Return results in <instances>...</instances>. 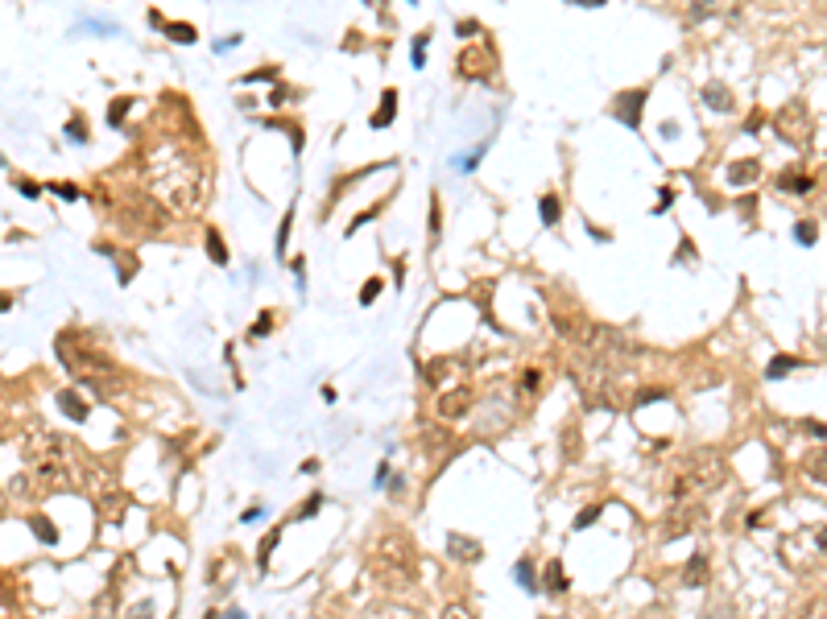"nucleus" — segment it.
<instances>
[{
  "instance_id": "1",
  "label": "nucleus",
  "mask_w": 827,
  "mask_h": 619,
  "mask_svg": "<svg viewBox=\"0 0 827 619\" xmlns=\"http://www.w3.org/2000/svg\"><path fill=\"white\" fill-rule=\"evenodd\" d=\"M724 483V463L716 459V454H691L687 463L674 471V499H695V495H707L711 487H720Z\"/></svg>"
},
{
  "instance_id": "2",
  "label": "nucleus",
  "mask_w": 827,
  "mask_h": 619,
  "mask_svg": "<svg viewBox=\"0 0 827 619\" xmlns=\"http://www.w3.org/2000/svg\"><path fill=\"white\" fill-rule=\"evenodd\" d=\"M58 355L66 359V368L75 371V376H83V380H104V376H116L112 359H108L104 351H96L92 343H75L70 335H63V339H58Z\"/></svg>"
},
{
  "instance_id": "3",
  "label": "nucleus",
  "mask_w": 827,
  "mask_h": 619,
  "mask_svg": "<svg viewBox=\"0 0 827 619\" xmlns=\"http://www.w3.org/2000/svg\"><path fill=\"white\" fill-rule=\"evenodd\" d=\"M641 103H645V91L616 95V99H612V116H616V120H625L629 128H637V124H641V120H637V108H641Z\"/></svg>"
},
{
  "instance_id": "4",
  "label": "nucleus",
  "mask_w": 827,
  "mask_h": 619,
  "mask_svg": "<svg viewBox=\"0 0 827 619\" xmlns=\"http://www.w3.org/2000/svg\"><path fill=\"white\" fill-rule=\"evenodd\" d=\"M468 404H472V393H468V388L443 393V397H439V417H451V421H455V417H464V413H468Z\"/></svg>"
},
{
  "instance_id": "5",
  "label": "nucleus",
  "mask_w": 827,
  "mask_h": 619,
  "mask_svg": "<svg viewBox=\"0 0 827 619\" xmlns=\"http://www.w3.org/2000/svg\"><path fill=\"white\" fill-rule=\"evenodd\" d=\"M447 549L459 557V561H476L484 549H480V541H472V537H464V532H451L447 537Z\"/></svg>"
},
{
  "instance_id": "6",
  "label": "nucleus",
  "mask_w": 827,
  "mask_h": 619,
  "mask_svg": "<svg viewBox=\"0 0 827 619\" xmlns=\"http://www.w3.org/2000/svg\"><path fill=\"white\" fill-rule=\"evenodd\" d=\"M58 404H63V413L70 417V421H87V413H92L87 401H83L75 388H63V393H58Z\"/></svg>"
},
{
  "instance_id": "7",
  "label": "nucleus",
  "mask_w": 827,
  "mask_h": 619,
  "mask_svg": "<svg viewBox=\"0 0 827 619\" xmlns=\"http://www.w3.org/2000/svg\"><path fill=\"white\" fill-rule=\"evenodd\" d=\"M728 182L732 186L757 182V161H732V165H728Z\"/></svg>"
},
{
  "instance_id": "8",
  "label": "nucleus",
  "mask_w": 827,
  "mask_h": 619,
  "mask_svg": "<svg viewBox=\"0 0 827 619\" xmlns=\"http://www.w3.org/2000/svg\"><path fill=\"white\" fill-rule=\"evenodd\" d=\"M807 479L827 483V450H811V454H807Z\"/></svg>"
},
{
  "instance_id": "9",
  "label": "nucleus",
  "mask_w": 827,
  "mask_h": 619,
  "mask_svg": "<svg viewBox=\"0 0 827 619\" xmlns=\"http://www.w3.org/2000/svg\"><path fill=\"white\" fill-rule=\"evenodd\" d=\"M542 574H546V587L554 590V594H563V590H567V574H563V561H550V566H546Z\"/></svg>"
},
{
  "instance_id": "10",
  "label": "nucleus",
  "mask_w": 827,
  "mask_h": 619,
  "mask_svg": "<svg viewBox=\"0 0 827 619\" xmlns=\"http://www.w3.org/2000/svg\"><path fill=\"white\" fill-rule=\"evenodd\" d=\"M393 108H397V91H385L381 108H377V116H373V128H385V124L393 120Z\"/></svg>"
},
{
  "instance_id": "11",
  "label": "nucleus",
  "mask_w": 827,
  "mask_h": 619,
  "mask_svg": "<svg viewBox=\"0 0 827 619\" xmlns=\"http://www.w3.org/2000/svg\"><path fill=\"white\" fill-rule=\"evenodd\" d=\"M30 528H33V532H37V537H42V545H54V541H58V528L50 525L46 516H33V521H30Z\"/></svg>"
},
{
  "instance_id": "12",
  "label": "nucleus",
  "mask_w": 827,
  "mask_h": 619,
  "mask_svg": "<svg viewBox=\"0 0 827 619\" xmlns=\"http://www.w3.org/2000/svg\"><path fill=\"white\" fill-rule=\"evenodd\" d=\"M795 368H802L798 359H790V355H778V359L765 368V376H769V380H778V376H786V371H795Z\"/></svg>"
},
{
  "instance_id": "13",
  "label": "nucleus",
  "mask_w": 827,
  "mask_h": 619,
  "mask_svg": "<svg viewBox=\"0 0 827 619\" xmlns=\"http://www.w3.org/2000/svg\"><path fill=\"white\" fill-rule=\"evenodd\" d=\"M703 570H707V561L695 554L691 561H687V587H699V582H703Z\"/></svg>"
},
{
  "instance_id": "14",
  "label": "nucleus",
  "mask_w": 827,
  "mask_h": 619,
  "mask_svg": "<svg viewBox=\"0 0 827 619\" xmlns=\"http://www.w3.org/2000/svg\"><path fill=\"white\" fill-rule=\"evenodd\" d=\"M815 236H819V227H815V223H807V219H798V223H795V240H798V244H815Z\"/></svg>"
},
{
  "instance_id": "15",
  "label": "nucleus",
  "mask_w": 827,
  "mask_h": 619,
  "mask_svg": "<svg viewBox=\"0 0 827 619\" xmlns=\"http://www.w3.org/2000/svg\"><path fill=\"white\" fill-rule=\"evenodd\" d=\"M538 211H542V223H554V219H559V198H554V194H542Z\"/></svg>"
},
{
  "instance_id": "16",
  "label": "nucleus",
  "mask_w": 827,
  "mask_h": 619,
  "mask_svg": "<svg viewBox=\"0 0 827 619\" xmlns=\"http://www.w3.org/2000/svg\"><path fill=\"white\" fill-rule=\"evenodd\" d=\"M517 582H521V587H526V590H534V587H538V582H534V566H530L526 557L517 561Z\"/></svg>"
},
{
  "instance_id": "17",
  "label": "nucleus",
  "mask_w": 827,
  "mask_h": 619,
  "mask_svg": "<svg viewBox=\"0 0 827 619\" xmlns=\"http://www.w3.org/2000/svg\"><path fill=\"white\" fill-rule=\"evenodd\" d=\"M207 252H211V260H216V264H223V260H228V248H223V240L216 236V231L207 236Z\"/></svg>"
},
{
  "instance_id": "18",
  "label": "nucleus",
  "mask_w": 827,
  "mask_h": 619,
  "mask_svg": "<svg viewBox=\"0 0 827 619\" xmlns=\"http://www.w3.org/2000/svg\"><path fill=\"white\" fill-rule=\"evenodd\" d=\"M778 186H782V190H798V194H802V190H811V178H802V174H786Z\"/></svg>"
},
{
  "instance_id": "19",
  "label": "nucleus",
  "mask_w": 827,
  "mask_h": 619,
  "mask_svg": "<svg viewBox=\"0 0 827 619\" xmlns=\"http://www.w3.org/2000/svg\"><path fill=\"white\" fill-rule=\"evenodd\" d=\"M703 99H707V103H716V108H728V91H724V87H707Z\"/></svg>"
},
{
  "instance_id": "20",
  "label": "nucleus",
  "mask_w": 827,
  "mask_h": 619,
  "mask_svg": "<svg viewBox=\"0 0 827 619\" xmlns=\"http://www.w3.org/2000/svg\"><path fill=\"white\" fill-rule=\"evenodd\" d=\"M166 33H170L174 42H194V30H191V25H166Z\"/></svg>"
},
{
  "instance_id": "21",
  "label": "nucleus",
  "mask_w": 827,
  "mask_h": 619,
  "mask_svg": "<svg viewBox=\"0 0 827 619\" xmlns=\"http://www.w3.org/2000/svg\"><path fill=\"white\" fill-rule=\"evenodd\" d=\"M600 521V508H587L583 516H575V528H587V525H596Z\"/></svg>"
},
{
  "instance_id": "22",
  "label": "nucleus",
  "mask_w": 827,
  "mask_h": 619,
  "mask_svg": "<svg viewBox=\"0 0 827 619\" xmlns=\"http://www.w3.org/2000/svg\"><path fill=\"white\" fill-rule=\"evenodd\" d=\"M798 619H827V603H811V607H807V611H802Z\"/></svg>"
},
{
  "instance_id": "23",
  "label": "nucleus",
  "mask_w": 827,
  "mask_h": 619,
  "mask_svg": "<svg viewBox=\"0 0 827 619\" xmlns=\"http://www.w3.org/2000/svg\"><path fill=\"white\" fill-rule=\"evenodd\" d=\"M377 289H381V277H373L364 289H360V302H373V298H377Z\"/></svg>"
},
{
  "instance_id": "24",
  "label": "nucleus",
  "mask_w": 827,
  "mask_h": 619,
  "mask_svg": "<svg viewBox=\"0 0 827 619\" xmlns=\"http://www.w3.org/2000/svg\"><path fill=\"white\" fill-rule=\"evenodd\" d=\"M125 108H128V99L112 103V112H108V124H120V120H125Z\"/></svg>"
},
{
  "instance_id": "25",
  "label": "nucleus",
  "mask_w": 827,
  "mask_h": 619,
  "mask_svg": "<svg viewBox=\"0 0 827 619\" xmlns=\"http://www.w3.org/2000/svg\"><path fill=\"white\" fill-rule=\"evenodd\" d=\"M66 132H70L75 141H87V124H79V120H70V124H66Z\"/></svg>"
},
{
  "instance_id": "26",
  "label": "nucleus",
  "mask_w": 827,
  "mask_h": 619,
  "mask_svg": "<svg viewBox=\"0 0 827 619\" xmlns=\"http://www.w3.org/2000/svg\"><path fill=\"white\" fill-rule=\"evenodd\" d=\"M273 545H278V532H269V537H265V545H261V566L269 561V549H273Z\"/></svg>"
},
{
  "instance_id": "27",
  "label": "nucleus",
  "mask_w": 827,
  "mask_h": 619,
  "mask_svg": "<svg viewBox=\"0 0 827 619\" xmlns=\"http://www.w3.org/2000/svg\"><path fill=\"white\" fill-rule=\"evenodd\" d=\"M318 504H323V495H311V499L302 504V512H298V516H311V512H318Z\"/></svg>"
},
{
  "instance_id": "28",
  "label": "nucleus",
  "mask_w": 827,
  "mask_h": 619,
  "mask_svg": "<svg viewBox=\"0 0 827 619\" xmlns=\"http://www.w3.org/2000/svg\"><path fill=\"white\" fill-rule=\"evenodd\" d=\"M443 619H472V615H468V607H447Z\"/></svg>"
},
{
  "instance_id": "29",
  "label": "nucleus",
  "mask_w": 827,
  "mask_h": 619,
  "mask_svg": "<svg viewBox=\"0 0 827 619\" xmlns=\"http://www.w3.org/2000/svg\"><path fill=\"white\" fill-rule=\"evenodd\" d=\"M422 46H426V33H422V37L414 42V66H422Z\"/></svg>"
},
{
  "instance_id": "30",
  "label": "nucleus",
  "mask_w": 827,
  "mask_h": 619,
  "mask_svg": "<svg viewBox=\"0 0 827 619\" xmlns=\"http://www.w3.org/2000/svg\"><path fill=\"white\" fill-rule=\"evenodd\" d=\"M132 619H154V611H149V603H137V611H132Z\"/></svg>"
},
{
  "instance_id": "31",
  "label": "nucleus",
  "mask_w": 827,
  "mask_h": 619,
  "mask_svg": "<svg viewBox=\"0 0 827 619\" xmlns=\"http://www.w3.org/2000/svg\"><path fill=\"white\" fill-rule=\"evenodd\" d=\"M228 619H244V615H240V611H232V615H228Z\"/></svg>"
}]
</instances>
